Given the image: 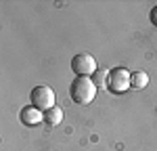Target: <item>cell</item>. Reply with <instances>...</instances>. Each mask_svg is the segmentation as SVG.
<instances>
[{
    "label": "cell",
    "instance_id": "6da1fadb",
    "mask_svg": "<svg viewBox=\"0 0 157 151\" xmlns=\"http://www.w3.org/2000/svg\"><path fill=\"white\" fill-rule=\"evenodd\" d=\"M97 84L92 78H75L69 86V97L73 99V103L78 105H88L92 103L97 97Z\"/></svg>",
    "mask_w": 157,
    "mask_h": 151
},
{
    "label": "cell",
    "instance_id": "7a4b0ae2",
    "mask_svg": "<svg viewBox=\"0 0 157 151\" xmlns=\"http://www.w3.org/2000/svg\"><path fill=\"white\" fill-rule=\"evenodd\" d=\"M71 69L78 78H90L98 72L97 69V59L88 52H80L71 59Z\"/></svg>",
    "mask_w": 157,
    "mask_h": 151
},
{
    "label": "cell",
    "instance_id": "3957f363",
    "mask_svg": "<svg viewBox=\"0 0 157 151\" xmlns=\"http://www.w3.org/2000/svg\"><path fill=\"white\" fill-rule=\"evenodd\" d=\"M29 99H32V105L40 109V111H48L55 107V90L48 86H36L32 92H29Z\"/></svg>",
    "mask_w": 157,
    "mask_h": 151
},
{
    "label": "cell",
    "instance_id": "277c9868",
    "mask_svg": "<svg viewBox=\"0 0 157 151\" xmlns=\"http://www.w3.org/2000/svg\"><path fill=\"white\" fill-rule=\"evenodd\" d=\"M130 78L132 74L128 72V69H124V67H115V69H111L109 72V78H107V88L111 92H126L130 86Z\"/></svg>",
    "mask_w": 157,
    "mask_h": 151
},
{
    "label": "cell",
    "instance_id": "5b68a950",
    "mask_svg": "<svg viewBox=\"0 0 157 151\" xmlns=\"http://www.w3.org/2000/svg\"><path fill=\"white\" fill-rule=\"evenodd\" d=\"M19 120H21L23 126H38L44 120V111L36 109L34 105H27V107H23V109L19 111Z\"/></svg>",
    "mask_w": 157,
    "mask_h": 151
},
{
    "label": "cell",
    "instance_id": "8992f818",
    "mask_svg": "<svg viewBox=\"0 0 157 151\" xmlns=\"http://www.w3.org/2000/svg\"><path fill=\"white\" fill-rule=\"evenodd\" d=\"M44 122H46L48 126H59L61 122H63V109L55 105L52 109L44 111Z\"/></svg>",
    "mask_w": 157,
    "mask_h": 151
},
{
    "label": "cell",
    "instance_id": "52a82bcc",
    "mask_svg": "<svg viewBox=\"0 0 157 151\" xmlns=\"http://www.w3.org/2000/svg\"><path fill=\"white\" fill-rule=\"evenodd\" d=\"M149 84V76L145 72H132V78H130V86L132 88H145Z\"/></svg>",
    "mask_w": 157,
    "mask_h": 151
},
{
    "label": "cell",
    "instance_id": "ba28073f",
    "mask_svg": "<svg viewBox=\"0 0 157 151\" xmlns=\"http://www.w3.org/2000/svg\"><path fill=\"white\" fill-rule=\"evenodd\" d=\"M107 78H109V72H105V69H98L92 80H94V84H97V86H103V82H107Z\"/></svg>",
    "mask_w": 157,
    "mask_h": 151
},
{
    "label": "cell",
    "instance_id": "9c48e42d",
    "mask_svg": "<svg viewBox=\"0 0 157 151\" xmlns=\"http://www.w3.org/2000/svg\"><path fill=\"white\" fill-rule=\"evenodd\" d=\"M149 19H151V23L157 27V4L153 6V9H151V13H149Z\"/></svg>",
    "mask_w": 157,
    "mask_h": 151
}]
</instances>
